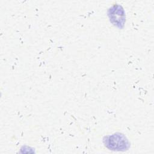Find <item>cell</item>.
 Listing matches in <instances>:
<instances>
[{"label": "cell", "mask_w": 154, "mask_h": 154, "mask_svg": "<svg viewBox=\"0 0 154 154\" xmlns=\"http://www.w3.org/2000/svg\"><path fill=\"white\" fill-rule=\"evenodd\" d=\"M105 141V145L111 150H122L128 148V142L127 139L120 134L109 136Z\"/></svg>", "instance_id": "6da1fadb"}]
</instances>
